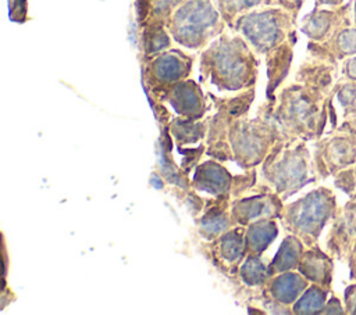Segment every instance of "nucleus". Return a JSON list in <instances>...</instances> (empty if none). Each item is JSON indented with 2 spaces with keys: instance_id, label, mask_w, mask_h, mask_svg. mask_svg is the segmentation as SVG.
<instances>
[{
  "instance_id": "nucleus-20",
  "label": "nucleus",
  "mask_w": 356,
  "mask_h": 315,
  "mask_svg": "<svg viewBox=\"0 0 356 315\" xmlns=\"http://www.w3.org/2000/svg\"><path fill=\"white\" fill-rule=\"evenodd\" d=\"M327 28V18L324 14L316 15L312 18V21L307 24V26H305V31L310 35V36H318L321 35Z\"/></svg>"
},
{
  "instance_id": "nucleus-16",
  "label": "nucleus",
  "mask_w": 356,
  "mask_h": 315,
  "mask_svg": "<svg viewBox=\"0 0 356 315\" xmlns=\"http://www.w3.org/2000/svg\"><path fill=\"white\" fill-rule=\"evenodd\" d=\"M222 18L232 26L235 19L248 10L260 6L267 0H216Z\"/></svg>"
},
{
  "instance_id": "nucleus-1",
  "label": "nucleus",
  "mask_w": 356,
  "mask_h": 315,
  "mask_svg": "<svg viewBox=\"0 0 356 315\" xmlns=\"http://www.w3.org/2000/svg\"><path fill=\"white\" fill-rule=\"evenodd\" d=\"M257 64L243 39L225 33L203 51L199 68L203 80L218 90H239L254 83Z\"/></svg>"
},
{
  "instance_id": "nucleus-10",
  "label": "nucleus",
  "mask_w": 356,
  "mask_h": 315,
  "mask_svg": "<svg viewBox=\"0 0 356 315\" xmlns=\"http://www.w3.org/2000/svg\"><path fill=\"white\" fill-rule=\"evenodd\" d=\"M275 236L277 226L275 222L270 218H263L249 223L245 232L248 254L260 255L271 244Z\"/></svg>"
},
{
  "instance_id": "nucleus-23",
  "label": "nucleus",
  "mask_w": 356,
  "mask_h": 315,
  "mask_svg": "<svg viewBox=\"0 0 356 315\" xmlns=\"http://www.w3.org/2000/svg\"><path fill=\"white\" fill-rule=\"evenodd\" d=\"M349 74L356 78V58L349 62Z\"/></svg>"
},
{
  "instance_id": "nucleus-7",
  "label": "nucleus",
  "mask_w": 356,
  "mask_h": 315,
  "mask_svg": "<svg viewBox=\"0 0 356 315\" xmlns=\"http://www.w3.org/2000/svg\"><path fill=\"white\" fill-rule=\"evenodd\" d=\"M274 196H252L234 201L232 222L239 225H249L263 218H273L278 215Z\"/></svg>"
},
{
  "instance_id": "nucleus-6",
  "label": "nucleus",
  "mask_w": 356,
  "mask_h": 315,
  "mask_svg": "<svg viewBox=\"0 0 356 315\" xmlns=\"http://www.w3.org/2000/svg\"><path fill=\"white\" fill-rule=\"evenodd\" d=\"M165 94L172 108L189 119L200 118L206 110L202 90L193 80H179L168 86Z\"/></svg>"
},
{
  "instance_id": "nucleus-18",
  "label": "nucleus",
  "mask_w": 356,
  "mask_h": 315,
  "mask_svg": "<svg viewBox=\"0 0 356 315\" xmlns=\"http://www.w3.org/2000/svg\"><path fill=\"white\" fill-rule=\"evenodd\" d=\"M171 132L175 135L179 143H195L199 137L203 136V125L193 122V119L186 118L185 121L179 119L172 122Z\"/></svg>"
},
{
  "instance_id": "nucleus-12",
  "label": "nucleus",
  "mask_w": 356,
  "mask_h": 315,
  "mask_svg": "<svg viewBox=\"0 0 356 315\" xmlns=\"http://www.w3.org/2000/svg\"><path fill=\"white\" fill-rule=\"evenodd\" d=\"M231 225L229 221V215L225 210V205H213L209 210H206V212L203 214V216L200 218V233L203 235V237L206 239H214L218 235L224 233L228 230Z\"/></svg>"
},
{
  "instance_id": "nucleus-13",
  "label": "nucleus",
  "mask_w": 356,
  "mask_h": 315,
  "mask_svg": "<svg viewBox=\"0 0 356 315\" xmlns=\"http://www.w3.org/2000/svg\"><path fill=\"white\" fill-rule=\"evenodd\" d=\"M246 251V239H245V230L242 228H236L228 232H224V235L220 239V254L222 259H225L229 264L238 262Z\"/></svg>"
},
{
  "instance_id": "nucleus-11",
  "label": "nucleus",
  "mask_w": 356,
  "mask_h": 315,
  "mask_svg": "<svg viewBox=\"0 0 356 315\" xmlns=\"http://www.w3.org/2000/svg\"><path fill=\"white\" fill-rule=\"evenodd\" d=\"M303 289H305L303 279L295 273L280 275L274 278L270 283L271 296L282 304H289L295 301Z\"/></svg>"
},
{
  "instance_id": "nucleus-14",
  "label": "nucleus",
  "mask_w": 356,
  "mask_h": 315,
  "mask_svg": "<svg viewBox=\"0 0 356 315\" xmlns=\"http://www.w3.org/2000/svg\"><path fill=\"white\" fill-rule=\"evenodd\" d=\"M300 250H302V246L299 244V241L296 239L286 237L270 265V273L273 275L274 272L286 271V269L293 268L299 258Z\"/></svg>"
},
{
  "instance_id": "nucleus-19",
  "label": "nucleus",
  "mask_w": 356,
  "mask_h": 315,
  "mask_svg": "<svg viewBox=\"0 0 356 315\" xmlns=\"http://www.w3.org/2000/svg\"><path fill=\"white\" fill-rule=\"evenodd\" d=\"M324 301V296L317 289H310L295 305V312L300 314H310L316 312Z\"/></svg>"
},
{
  "instance_id": "nucleus-4",
  "label": "nucleus",
  "mask_w": 356,
  "mask_h": 315,
  "mask_svg": "<svg viewBox=\"0 0 356 315\" xmlns=\"http://www.w3.org/2000/svg\"><path fill=\"white\" fill-rule=\"evenodd\" d=\"M264 128L259 121H238L231 129V144L235 161L241 167L257 165L266 151Z\"/></svg>"
},
{
  "instance_id": "nucleus-24",
  "label": "nucleus",
  "mask_w": 356,
  "mask_h": 315,
  "mask_svg": "<svg viewBox=\"0 0 356 315\" xmlns=\"http://www.w3.org/2000/svg\"><path fill=\"white\" fill-rule=\"evenodd\" d=\"M320 1H323V3H334L337 0H320Z\"/></svg>"
},
{
  "instance_id": "nucleus-3",
  "label": "nucleus",
  "mask_w": 356,
  "mask_h": 315,
  "mask_svg": "<svg viewBox=\"0 0 356 315\" xmlns=\"http://www.w3.org/2000/svg\"><path fill=\"white\" fill-rule=\"evenodd\" d=\"M232 28L241 32L260 54L270 53L284 37L278 10H257L242 14L235 19Z\"/></svg>"
},
{
  "instance_id": "nucleus-17",
  "label": "nucleus",
  "mask_w": 356,
  "mask_h": 315,
  "mask_svg": "<svg viewBox=\"0 0 356 315\" xmlns=\"http://www.w3.org/2000/svg\"><path fill=\"white\" fill-rule=\"evenodd\" d=\"M170 44V37L165 33L163 24H150L143 32V49L146 54H154Z\"/></svg>"
},
{
  "instance_id": "nucleus-9",
  "label": "nucleus",
  "mask_w": 356,
  "mask_h": 315,
  "mask_svg": "<svg viewBox=\"0 0 356 315\" xmlns=\"http://www.w3.org/2000/svg\"><path fill=\"white\" fill-rule=\"evenodd\" d=\"M324 212V205L316 194H310L307 198L293 204L288 211V221L293 223L298 229L309 230L317 226L321 221Z\"/></svg>"
},
{
  "instance_id": "nucleus-15",
  "label": "nucleus",
  "mask_w": 356,
  "mask_h": 315,
  "mask_svg": "<svg viewBox=\"0 0 356 315\" xmlns=\"http://www.w3.org/2000/svg\"><path fill=\"white\" fill-rule=\"evenodd\" d=\"M239 275L243 283H246L250 287L260 286L268 276H271L270 266H266L260 257L256 254H249L246 257L245 262L241 265Z\"/></svg>"
},
{
  "instance_id": "nucleus-22",
  "label": "nucleus",
  "mask_w": 356,
  "mask_h": 315,
  "mask_svg": "<svg viewBox=\"0 0 356 315\" xmlns=\"http://www.w3.org/2000/svg\"><path fill=\"white\" fill-rule=\"evenodd\" d=\"M338 42L343 51H348V53L356 51V31L343 32Z\"/></svg>"
},
{
  "instance_id": "nucleus-8",
  "label": "nucleus",
  "mask_w": 356,
  "mask_h": 315,
  "mask_svg": "<svg viewBox=\"0 0 356 315\" xmlns=\"http://www.w3.org/2000/svg\"><path fill=\"white\" fill-rule=\"evenodd\" d=\"M232 178L218 162L207 161L197 167L193 176V186L214 196H224L231 189Z\"/></svg>"
},
{
  "instance_id": "nucleus-2",
  "label": "nucleus",
  "mask_w": 356,
  "mask_h": 315,
  "mask_svg": "<svg viewBox=\"0 0 356 315\" xmlns=\"http://www.w3.org/2000/svg\"><path fill=\"white\" fill-rule=\"evenodd\" d=\"M165 26L179 44L200 49L222 31L224 24L210 0H184Z\"/></svg>"
},
{
  "instance_id": "nucleus-21",
  "label": "nucleus",
  "mask_w": 356,
  "mask_h": 315,
  "mask_svg": "<svg viewBox=\"0 0 356 315\" xmlns=\"http://www.w3.org/2000/svg\"><path fill=\"white\" fill-rule=\"evenodd\" d=\"M26 15V0H10V18L22 22Z\"/></svg>"
},
{
  "instance_id": "nucleus-5",
  "label": "nucleus",
  "mask_w": 356,
  "mask_h": 315,
  "mask_svg": "<svg viewBox=\"0 0 356 315\" xmlns=\"http://www.w3.org/2000/svg\"><path fill=\"white\" fill-rule=\"evenodd\" d=\"M192 58L179 50H171L154 57L145 69L152 86H171L191 74Z\"/></svg>"
}]
</instances>
